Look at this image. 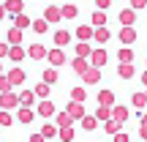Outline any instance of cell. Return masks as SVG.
Here are the masks:
<instances>
[{
	"label": "cell",
	"instance_id": "6da1fadb",
	"mask_svg": "<svg viewBox=\"0 0 147 142\" xmlns=\"http://www.w3.org/2000/svg\"><path fill=\"white\" fill-rule=\"evenodd\" d=\"M19 107V96L11 93V90H5V93H0V109H16Z\"/></svg>",
	"mask_w": 147,
	"mask_h": 142
},
{
	"label": "cell",
	"instance_id": "7a4b0ae2",
	"mask_svg": "<svg viewBox=\"0 0 147 142\" xmlns=\"http://www.w3.org/2000/svg\"><path fill=\"white\" fill-rule=\"evenodd\" d=\"M117 36H120L123 44H134L139 38V33H136V27H134V25H123V30H117Z\"/></svg>",
	"mask_w": 147,
	"mask_h": 142
},
{
	"label": "cell",
	"instance_id": "3957f363",
	"mask_svg": "<svg viewBox=\"0 0 147 142\" xmlns=\"http://www.w3.org/2000/svg\"><path fill=\"white\" fill-rule=\"evenodd\" d=\"M82 79L87 85H98L101 82V69H95V66H87V69L82 71Z\"/></svg>",
	"mask_w": 147,
	"mask_h": 142
},
{
	"label": "cell",
	"instance_id": "277c9868",
	"mask_svg": "<svg viewBox=\"0 0 147 142\" xmlns=\"http://www.w3.org/2000/svg\"><path fill=\"white\" fill-rule=\"evenodd\" d=\"M87 58H90V66H95V69H104L106 60H109V55H106L104 49H95V52H90Z\"/></svg>",
	"mask_w": 147,
	"mask_h": 142
},
{
	"label": "cell",
	"instance_id": "5b68a950",
	"mask_svg": "<svg viewBox=\"0 0 147 142\" xmlns=\"http://www.w3.org/2000/svg\"><path fill=\"white\" fill-rule=\"evenodd\" d=\"M3 8L8 11L11 16H16V14H22V11H25V0H5Z\"/></svg>",
	"mask_w": 147,
	"mask_h": 142
},
{
	"label": "cell",
	"instance_id": "8992f818",
	"mask_svg": "<svg viewBox=\"0 0 147 142\" xmlns=\"http://www.w3.org/2000/svg\"><path fill=\"white\" fill-rule=\"evenodd\" d=\"M47 60L55 66V69H57V66H63V63H65V52L57 47V49H52V52H47Z\"/></svg>",
	"mask_w": 147,
	"mask_h": 142
},
{
	"label": "cell",
	"instance_id": "52a82bcc",
	"mask_svg": "<svg viewBox=\"0 0 147 142\" xmlns=\"http://www.w3.org/2000/svg\"><path fill=\"white\" fill-rule=\"evenodd\" d=\"M5 58H11V60H16V63H19V60L27 58V52L19 47V44H8V55H5Z\"/></svg>",
	"mask_w": 147,
	"mask_h": 142
},
{
	"label": "cell",
	"instance_id": "ba28073f",
	"mask_svg": "<svg viewBox=\"0 0 147 142\" xmlns=\"http://www.w3.org/2000/svg\"><path fill=\"white\" fill-rule=\"evenodd\" d=\"M27 55H30V60H44L47 58V47H41V44H30V49H25Z\"/></svg>",
	"mask_w": 147,
	"mask_h": 142
},
{
	"label": "cell",
	"instance_id": "9c48e42d",
	"mask_svg": "<svg viewBox=\"0 0 147 142\" xmlns=\"http://www.w3.org/2000/svg\"><path fill=\"white\" fill-rule=\"evenodd\" d=\"M65 112H68V115L74 118V120H79L82 115H87V112H84V107L79 104V101H68V107H65Z\"/></svg>",
	"mask_w": 147,
	"mask_h": 142
},
{
	"label": "cell",
	"instance_id": "30bf717a",
	"mask_svg": "<svg viewBox=\"0 0 147 142\" xmlns=\"http://www.w3.org/2000/svg\"><path fill=\"white\" fill-rule=\"evenodd\" d=\"M16 109H19V112H16V118H19L22 123H33V120H36V112H33V107H16Z\"/></svg>",
	"mask_w": 147,
	"mask_h": 142
},
{
	"label": "cell",
	"instance_id": "8fae6325",
	"mask_svg": "<svg viewBox=\"0 0 147 142\" xmlns=\"http://www.w3.org/2000/svg\"><path fill=\"white\" fill-rule=\"evenodd\" d=\"M55 126H57V128H63V126H74V118L68 115V112H55Z\"/></svg>",
	"mask_w": 147,
	"mask_h": 142
},
{
	"label": "cell",
	"instance_id": "7c38bea8",
	"mask_svg": "<svg viewBox=\"0 0 147 142\" xmlns=\"http://www.w3.org/2000/svg\"><path fill=\"white\" fill-rule=\"evenodd\" d=\"M44 19L47 22H60L63 16H60V5H49V8H44Z\"/></svg>",
	"mask_w": 147,
	"mask_h": 142
},
{
	"label": "cell",
	"instance_id": "4fadbf2b",
	"mask_svg": "<svg viewBox=\"0 0 147 142\" xmlns=\"http://www.w3.org/2000/svg\"><path fill=\"white\" fill-rule=\"evenodd\" d=\"M38 115H41V118H52L55 115V104L49 99H44L41 104H38Z\"/></svg>",
	"mask_w": 147,
	"mask_h": 142
},
{
	"label": "cell",
	"instance_id": "5bb4252c",
	"mask_svg": "<svg viewBox=\"0 0 147 142\" xmlns=\"http://www.w3.org/2000/svg\"><path fill=\"white\" fill-rule=\"evenodd\" d=\"M109 36H112V33L106 30V25H101V27H95V30H93V38L98 44H106V41H109Z\"/></svg>",
	"mask_w": 147,
	"mask_h": 142
},
{
	"label": "cell",
	"instance_id": "9a60e30c",
	"mask_svg": "<svg viewBox=\"0 0 147 142\" xmlns=\"http://www.w3.org/2000/svg\"><path fill=\"white\" fill-rule=\"evenodd\" d=\"M36 104V93L33 90H22L19 93V107H33Z\"/></svg>",
	"mask_w": 147,
	"mask_h": 142
},
{
	"label": "cell",
	"instance_id": "2e32d148",
	"mask_svg": "<svg viewBox=\"0 0 147 142\" xmlns=\"http://www.w3.org/2000/svg\"><path fill=\"white\" fill-rule=\"evenodd\" d=\"M82 128L84 131H95L98 128V118L95 115H82Z\"/></svg>",
	"mask_w": 147,
	"mask_h": 142
},
{
	"label": "cell",
	"instance_id": "e0dca14e",
	"mask_svg": "<svg viewBox=\"0 0 147 142\" xmlns=\"http://www.w3.org/2000/svg\"><path fill=\"white\" fill-rule=\"evenodd\" d=\"M5 77H8L11 85H22V82H25V71H22V69H11Z\"/></svg>",
	"mask_w": 147,
	"mask_h": 142
},
{
	"label": "cell",
	"instance_id": "ac0fdd59",
	"mask_svg": "<svg viewBox=\"0 0 147 142\" xmlns=\"http://www.w3.org/2000/svg\"><path fill=\"white\" fill-rule=\"evenodd\" d=\"M76 38L79 41H90V38H93V27L90 25H79L76 27Z\"/></svg>",
	"mask_w": 147,
	"mask_h": 142
},
{
	"label": "cell",
	"instance_id": "d6986e66",
	"mask_svg": "<svg viewBox=\"0 0 147 142\" xmlns=\"http://www.w3.org/2000/svg\"><path fill=\"white\" fill-rule=\"evenodd\" d=\"M98 104L101 107H112L115 104V93H112V90H101L98 93Z\"/></svg>",
	"mask_w": 147,
	"mask_h": 142
},
{
	"label": "cell",
	"instance_id": "ffe728a7",
	"mask_svg": "<svg viewBox=\"0 0 147 142\" xmlns=\"http://www.w3.org/2000/svg\"><path fill=\"white\" fill-rule=\"evenodd\" d=\"M79 14V8L74 3H68V5H60V16H63V19H74V16Z\"/></svg>",
	"mask_w": 147,
	"mask_h": 142
},
{
	"label": "cell",
	"instance_id": "44dd1931",
	"mask_svg": "<svg viewBox=\"0 0 147 142\" xmlns=\"http://www.w3.org/2000/svg\"><path fill=\"white\" fill-rule=\"evenodd\" d=\"M117 60H120V63H131V60H134V49L125 44V47H123L120 52H117Z\"/></svg>",
	"mask_w": 147,
	"mask_h": 142
},
{
	"label": "cell",
	"instance_id": "7402d4cb",
	"mask_svg": "<svg viewBox=\"0 0 147 142\" xmlns=\"http://www.w3.org/2000/svg\"><path fill=\"white\" fill-rule=\"evenodd\" d=\"M38 134H41L44 139H55V137H57V126H55V123H47V126H44Z\"/></svg>",
	"mask_w": 147,
	"mask_h": 142
},
{
	"label": "cell",
	"instance_id": "603a6c76",
	"mask_svg": "<svg viewBox=\"0 0 147 142\" xmlns=\"http://www.w3.org/2000/svg\"><path fill=\"white\" fill-rule=\"evenodd\" d=\"M93 27H101V25H106V11L104 8H98V11H93Z\"/></svg>",
	"mask_w": 147,
	"mask_h": 142
},
{
	"label": "cell",
	"instance_id": "cb8c5ba5",
	"mask_svg": "<svg viewBox=\"0 0 147 142\" xmlns=\"http://www.w3.org/2000/svg\"><path fill=\"white\" fill-rule=\"evenodd\" d=\"M131 104L136 107V109H144V107H147V96H144V93H139V90H136V93L131 96Z\"/></svg>",
	"mask_w": 147,
	"mask_h": 142
},
{
	"label": "cell",
	"instance_id": "d4e9b609",
	"mask_svg": "<svg viewBox=\"0 0 147 142\" xmlns=\"http://www.w3.org/2000/svg\"><path fill=\"white\" fill-rule=\"evenodd\" d=\"M134 19H136V11H134V8L120 11V22H123V25H134Z\"/></svg>",
	"mask_w": 147,
	"mask_h": 142
},
{
	"label": "cell",
	"instance_id": "484cf974",
	"mask_svg": "<svg viewBox=\"0 0 147 142\" xmlns=\"http://www.w3.org/2000/svg\"><path fill=\"white\" fill-rule=\"evenodd\" d=\"M68 41H71V33L68 30H57V33H55V44H57V47H65Z\"/></svg>",
	"mask_w": 147,
	"mask_h": 142
},
{
	"label": "cell",
	"instance_id": "4316f807",
	"mask_svg": "<svg viewBox=\"0 0 147 142\" xmlns=\"http://www.w3.org/2000/svg\"><path fill=\"white\" fill-rule=\"evenodd\" d=\"M57 79H60V74L55 71V66H49V69L44 71V82H47V85H55Z\"/></svg>",
	"mask_w": 147,
	"mask_h": 142
},
{
	"label": "cell",
	"instance_id": "83f0119b",
	"mask_svg": "<svg viewBox=\"0 0 147 142\" xmlns=\"http://www.w3.org/2000/svg\"><path fill=\"white\" fill-rule=\"evenodd\" d=\"M117 74H120L123 79H131L134 77V66L131 63H120V66H117Z\"/></svg>",
	"mask_w": 147,
	"mask_h": 142
},
{
	"label": "cell",
	"instance_id": "f1b7e54d",
	"mask_svg": "<svg viewBox=\"0 0 147 142\" xmlns=\"http://www.w3.org/2000/svg\"><path fill=\"white\" fill-rule=\"evenodd\" d=\"M57 137L63 139V142H71V139H74V126H63V128H57Z\"/></svg>",
	"mask_w": 147,
	"mask_h": 142
},
{
	"label": "cell",
	"instance_id": "f546056e",
	"mask_svg": "<svg viewBox=\"0 0 147 142\" xmlns=\"http://www.w3.org/2000/svg\"><path fill=\"white\" fill-rule=\"evenodd\" d=\"M11 123H14V115H11V109H0V126L11 128Z\"/></svg>",
	"mask_w": 147,
	"mask_h": 142
},
{
	"label": "cell",
	"instance_id": "4dcf8cb0",
	"mask_svg": "<svg viewBox=\"0 0 147 142\" xmlns=\"http://www.w3.org/2000/svg\"><path fill=\"white\" fill-rule=\"evenodd\" d=\"M30 27H33V33H47L49 30V22L47 19H36V22H30Z\"/></svg>",
	"mask_w": 147,
	"mask_h": 142
},
{
	"label": "cell",
	"instance_id": "1f68e13d",
	"mask_svg": "<svg viewBox=\"0 0 147 142\" xmlns=\"http://www.w3.org/2000/svg\"><path fill=\"white\" fill-rule=\"evenodd\" d=\"M84 99H87L84 88H71V101H79V104H84Z\"/></svg>",
	"mask_w": 147,
	"mask_h": 142
},
{
	"label": "cell",
	"instance_id": "d6a6232c",
	"mask_svg": "<svg viewBox=\"0 0 147 142\" xmlns=\"http://www.w3.org/2000/svg\"><path fill=\"white\" fill-rule=\"evenodd\" d=\"M14 27L27 30V27H30V16H27V14H16V25H14Z\"/></svg>",
	"mask_w": 147,
	"mask_h": 142
},
{
	"label": "cell",
	"instance_id": "836d02e7",
	"mask_svg": "<svg viewBox=\"0 0 147 142\" xmlns=\"http://www.w3.org/2000/svg\"><path fill=\"white\" fill-rule=\"evenodd\" d=\"M90 52H93V49H90L87 41H79V44H76V58H87Z\"/></svg>",
	"mask_w": 147,
	"mask_h": 142
},
{
	"label": "cell",
	"instance_id": "e575fe53",
	"mask_svg": "<svg viewBox=\"0 0 147 142\" xmlns=\"http://www.w3.org/2000/svg\"><path fill=\"white\" fill-rule=\"evenodd\" d=\"M104 131H106V134L112 137V134H117V131H120V123H117V120H112V118H109V120L104 123Z\"/></svg>",
	"mask_w": 147,
	"mask_h": 142
},
{
	"label": "cell",
	"instance_id": "d590c367",
	"mask_svg": "<svg viewBox=\"0 0 147 142\" xmlns=\"http://www.w3.org/2000/svg\"><path fill=\"white\" fill-rule=\"evenodd\" d=\"M8 44H22V30L19 27H11L8 30Z\"/></svg>",
	"mask_w": 147,
	"mask_h": 142
},
{
	"label": "cell",
	"instance_id": "8d00e7d4",
	"mask_svg": "<svg viewBox=\"0 0 147 142\" xmlns=\"http://www.w3.org/2000/svg\"><path fill=\"white\" fill-rule=\"evenodd\" d=\"M33 93H36L38 99H47V96H49V85H47V82H41V85H36V88H33Z\"/></svg>",
	"mask_w": 147,
	"mask_h": 142
},
{
	"label": "cell",
	"instance_id": "74e56055",
	"mask_svg": "<svg viewBox=\"0 0 147 142\" xmlns=\"http://www.w3.org/2000/svg\"><path fill=\"white\" fill-rule=\"evenodd\" d=\"M87 66H90V63H87L84 58H76V60H74V71H76V74H82L84 69H87Z\"/></svg>",
	"mask_w": 147,
	"mask_h": 142
},
{
	"label": "cell",
	"instance_id": "f35d334b",
	"mask_svg": "<svg viewBox=\"0 0 147 142\" xmlns=\"http://www.w3.org/2000/svg\"><path fill=\"white\" fill-rule=\"evenodd\" d=\"M95 118L98 120H109V107H98L95 109Z\"/></svg>",
	"mask_w": 147,
	"mask_h": 142
},
{
	"label": "cell",
	"instance_id": "ab89813d",
	"mask_svg": "<svg viewBox=\"0 0 147 142\" xmlns=\"http://www.w3.org/2000/svg\"><path fill=\"white\" fill-rule=\"evenodd\" d=\"M14 88V85L8 82V77H5V74H0V93H5V90H11Z\"/></svg>",
	"mask_w": 147,
	"mask_h": 142
},
{
	"label": "cell",
	"instance_id": "60d3db41",
	"mask_svg": "<svg viewBox=\"0 0 147 142\" xmlns=\"http://www.w3.org/2000/svg\"><path fill=\"white\" fill-rule=\"evenodd\" d=\"M144 5H147V0H131V8H134V11L144 8Z\"/></svg>",
	"mask_w": 147,
	"mask_h": 142
},
{
	"label": "cell",
	"instance_id": "b9f144b4",
	"mask_svg": "<svg viewBox=\"0 0 147 142\" xmlns=\"http://www.w3.org/2000/svg\"><path fill=\"white\" fill-rule=\"evenodd\" d=\"M115 137V142H128V134H123V131H117V134H112Z\"/></svg>",
	"mask_w": 147,
	"mask_h": 142
},
{
	"label": "cell",
	"instance_id": "7bdbcfd3",
	"mask_svg": "<svg viewBox=\"0 0 147 142\" xmlns=\"http://www.w3.org/2000/svg\"><path fill=\"white\" fill-rule=\"evenodd\" d=\"M5 55H8V44H5V41H0V60H3Z\"/></svg>",
	"mask_w": 147,
	"mask_h": 142
},
{
	"label": "cell",
	"instance_id": "ee69618b",
	"mask_svg": "<svg viewBox=\"0 0 147 142\" xmlns=\"http://www.w3.org/2000/svg\"><path fill=\"white\" fill-rule=\"evenodd\" d=\"M95 5H98V8H109L112 0H95Z\"/></svg>",
	"mask_w": 147,
	"mask_h": 142
},
{
	"label": "cell",
	"instance_id": "f6af8a7d",
	"mask_svg": "<svg viewBox=\"0 0 147 142\" xmlns=\"http://www.w3.org/2000/svg\"><path fill=\"white\" fill-rule=\"evenodd\" d=\"M30 142H44V137H41V134H33V137H30Z\"/></svg>",
	"mask_w": 147,
	"mask_h": 142
},
{
	"label": "cell",
	"instance_id": "bcb514c9",
	"mask_svg": "<svg viewBox=\"0 0 147 142\" xmlns=\"http://www.w3.org/2000/svg\"><path fill=\"white\" fill-rule=\"evenodd\" d=\"M142 139L147 142V126H142Z\"/></svg>",
	"mask_w": 147,
	"mask_h": 142
},
{
	"label": "cell",
	"instance_id": "7dc6e473",
	"mask_svg": "<svg viewBox=\"0 0 147 142\" xmlns=\"http://www.w3.org/2000/svg\"><path fill=\"white\" fill-rule=\"evenodd\" d=\"M3 16H5V8H3V5H0V19H3Z\"/></svg>",
	"mask_w": 147,
	"mask_h": 142
},
{
	"label": "cell",
	"instance_id": "c3c4849f",
	"mask_svg": "<svg viewBox=\"0 0 147 142\" xmlns=\"http://www.w3.org/2000/svg\"><path fill=\"white\" fill-rule=\"evenodd\" d=\"M142 82H144V85H147V71H144V74H142Z\"/></svg>",
	"mask_w": 147,
	"mask_h": 142
},
{
	"label": "cell",
	"instance_id": "681fc988",
	"mask_svg": "<svg viewBox=\"0 0 147 142\" xmlns=\"http://www.w3.org/2000/svg\"><path fill=\"white\" fill-rule=\"evenodd\" d=\"M142 126H147V115H142Z\"/></svg>",
	"mask_w": 147,
	"mask_h": 142
},
{
	"label": "cell",
	"instance_id": "f907efd6",
	"mask_svg": "<svg viewBox=\"0 0 147 142\" xmlns=\"http://www.w3.org/2000/svg\"><path fill=\"white\" fill-rule=\"evenodd\" d=\"M0 74H3V66H0Z\"/></svg>",
	"mask_w": 147,
	"mask_h": 142
},
{
	"label": "cell",
	"instance_id": "816d5d0a",
	"mask_svg": "<svg viewBox=\"0 0 147 142\" xmlns=\"http://www.w3.org/2000/svg\"><path fill=\"white\" fill-rule=\"evenodd\" d=\"M144 8H147V5H144Z\"/></svg>",
	"mask_w": 147,
	"mask_h": 142
},
{
	"label": "cell",
	"instance_id": "f5cc1de1",
	"mask_svg": "<svg viewBox=\"0 0 147 142\" xmlns=\"http://www.w3.org/2000/svg\"><path fill=\"white\" fill-rule=\"evenodd\" d=\"M142 142H144V139H142Z\"/></svg>",
	"mask_w": 147,
	"mask_h": 142
},
{
	"label": "cell",
	"instance_id": "db71d44e",
	"mask_svg": "<svg viewBox=\"0 0 147 142\" xmlns=\"http://www.w3.org/2000/svg\"><path fill=\"white\" fill-rule=\"evenodd\" d=\"M144 96H147V93H144Z\"/></svg>",
	"mask_w": 147,
	"mask_h": 142
}]
</instances>
